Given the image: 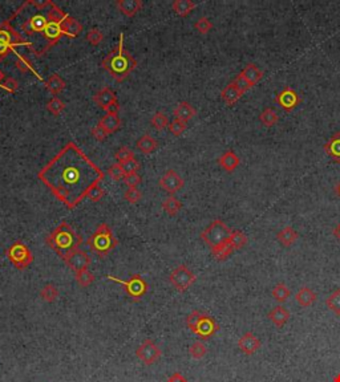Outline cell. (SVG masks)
<instances>
[{
	"instance_id": "3957f363",
	"label": "cell",
	"mask_w": 340,
	"mask_h": 382,
	"mask_svg": "<svg viewBox=\"0 0 340 382\" xmlns=\"http://www.w3.org/2000/svg\"><path fill=\"white\" fill-rule=\"evenodd\" d=\"M101 67L117 81H124L136 69L137 60L124 47V32L120 33L119 45L101 61Z\"/></svg>"
},
{
	"instance_id": "44dd1931",
	"label": "cell",
	"mask_w": 340,
	"mask_h": 382,
	"mask_svg": "<svg viewBox=\"0 0 340 382\" xmlns=\"http://www.w3.org/2000/svg\"><path fill=\"white\" fill-rule=\"evenodd\" d=\"M218 164H219V166L223 169V170L231 173V171H234L235 169L239 166L241 159H239V157H238V155L235 154L233 150H226L225 153L219 157Z\"/></svg>"
},
{
	"instance_id": "484cf974",
	"label": "cell",
	"mask_w": 340,
	"mask_h": 382,
	"mask_svg": "<svg viewBox=\"0 0 340 382\" xmlns=\"http://www.w3.org/2000/svg\"><path fill=\"white\" fill-rule=\"evenodd\" d=\"M241 74L243 76L244 78H246L247 81H249V84L251 85V88H253L255 84L259 83L260 78L263 77V72L260 71L259 68H258L255 64H253V63L247 64L246 67L242 69Z\"/></svg>"
},
{
	"instance_id": "52a82bcc",
	"label": "cell",
	"mask_w": 340,
	"mask_h": 382,
	"mask_svg": "<svg viewBox=\"0 0 340 382\" xmlns=\"http://www.w3.org/2000/svg\"><path fill=\"white\" fill-rule=\"evenodd\" d=\"M19 45H29L28 40H26L13 28L10 22H4L0 24V60L10 55L13 49Z\"/></svg>"
},
{
	"instance_id": "9c48e42d",
	"label": "cell",
	"mask_w": 340,
	"mask_h": 382,
	"mask_svg": "<svg viewBox=\"0 0 340 382\" xmlns=\"http://www.w3.org/2000/svg\"><path fill=\"white\" fill-rule=\"evenodd\" d=\"M106 279L120 284L126 292V295H128L133 301H140L141 297H144V296L146 295V292H148V283L145 282L144 277H142L141 275H138V273L132 275L129 280L117 279V277L112 276V275H106Z\"/></svg>"
},
{
	"instance_id": "7402d4cb",
	"label": "cell",
	"mask_w": 340,
	"mask_h": 382,
	"mask_svg": "<svg viewBox=\"0 0 340 382\" xmlns=\"http://www.w3.org/2000/svg\"><path fill=\"white\" fill-rule=\"evenodd\" d=\"M116 6L120 12L124 13L125 16L132 17L142 8V2L141 0H119Z\"/></svg>"
},
{
	"instance_id": "5b68a950",
	"label": "cell",
	"mask_w": 340,
	"mask_h": 382,
	"mask_svg": "<svg viewBox=\"0 0 340 382\" xmlns=\"http://www.w3.org/2000/svg\"><path fill=\"white\" fill-rule=\"evenodd\" d=\"M117 244L119 242L115 238L112 230L106 223L97 226L96 231L90 235L87 240V246L90 248V251H93L100 257H105L110 251L117 247Z\"/></svg>"
},
{
	"instance_id": "e575fe53",
	"label": "cell",
	"mask_w": 340,
	"mask_h": 382,
	"mask_svg": "<svg viewBox=\"0 0 340 382\" xmlns=\"http://www.w3.org/2000/svg\"><path fill=\"white\" fill-rule=\"evenodd\" d=\"M271 295H273V299L278 303H285L287 301L290 296H291V291L287 286H286L285 283H278L275 287L271 291Z\"/></svg>"
},
{
	"instance_id": "74e56055",
	"label": "cell",
	"mask_w": 340,
	"mask_h": 382,
	"mask_svg": "<svg viewBox=\"0 0 340 382\" xmlns=\"http://www.w3.org/2000/svg\"><path fill=\"white\" fill-rule=\"evenodd\" d=\"M326 305L336 316H340V289H336L326 299Z\"/></svg>"
},
{
	"instance_id": "d6986e66",
	"label": "cell",
	"mask_w": 340,
	"mask_h": 382,
	"mask_svg": "<svg viewBox=\"0 0 340 382\" xmlns=\"http://www.w3.org/2000/svg\"><path fill=\"white\" fill-rule=\"evenodd\" d=\"M93 101L97 106L103 108V109H106L110 104L117 101V96H116L115 90H112L110 88H103V89L99 90V92L95 94Z\"/></svg>"
},
{
	"instance_id": "ac0fdd59",
	"label": "cell",
	"mask_w": 340,
	"mask_h": 382,
	"mask_svg": "<svg viewBox=\"0 0 340 382\" xmlns=\"http://www.w3.org/2000/svg\"><path fill=\"white\" fill-rule=\"evenodd\" d=\"M324 151L332 161L340 164V132L334 133L327 139L324 144Z\"/></svg>"
},
{
	"instance_id": "f907efd6",
	"label": "cell",
	"mask_w": 340,
	"mask_h": 382,
	"mask_svg": "<svg viewBox=\"0 0 340 382\" xmlns=\"http://www.w3.org/2000/svg\"><path fill=\"white\" fill-rule=\"evenodd\" d=\"M108 174H109V177L112 178L113 180H124L125 178V173L122 170V166L120 164L112 165L109 167V170H108Z\"/></svg>"
},
{
	"instance_id": "d6a6232c",
	"label": "cell",
	"mask_w": 340,
	"mask_h": 382,
	"mask_svg": "<svg viewBox=\"0 0 340 382\" xmlns=\"http://www.w3.org/2000/svg\"><path fill=\"white\" fill-rule=\"evenodd\" d=\"M196 7L197 4L194 3V2H192V0H176V2H173V4H172V8H173L174 12L182 17L187 16Z\"/></svg>"
},
{
	"instance_id": "277c9868",
	"label": "cell",
	"mask_w": 340,
	"mask_h": 382,
	"mask_svg": "<svg viewBox=\"0 0 340 382\" xmlns=\"http://www.w3.org/2000/svg\"><path fill=\"white\" fill-rule=\"evenodd\" d=\"M45 243L49 248L55 251L61 259L65 260L74 251L80 250L83 239L68 223H61L51 234L47 235Z\"/></svg>"
},
{
	"instance_id": "1f68e13d",
	"label": "cell",
	"mask_w": 340,
	"mask_h": 382,
	"mask_svg": "<svg viewBox=\"0 0 340 382\" xmlns=\"http://www.w3.org/2000/svg\"><path fill=\"white\" fill-rule=\"evenodd\" d=\"M158 148V142L150 134H144L137 141V149L142 154H150Z\"/></svg>"
},
{
	"instance_id": "8d00e7d4",
	"label": "cell",
	"mask_w": 340,
	"mask_h": 382,
	"mask_svg": "<svg viewBox=\"0 0 340 382\" xmlns=\"http://www.w3.org/2000/svg\"><path fill=\"white\" fill-rule=\"evenodd\" d=\"M40 297H42L43 301L45 303H53L56 301V299L59 297V291L53 284H45L44 287L40 291Z\"/></svg>"
},
{
	"instance_id": "4dcf8cb0",
	"label": "cell",
	"mask_w": 340,
	"mask_h": 382,
	"mask_svg": "<svg viewBox=\"0 0 340 382\" xmlns=\"http://www.w3.org/2000/svg\"><path fill=\"white\" fill-rule=\"evenodd\" d=\"M233 251H235V250L233 248V246H231V243H230V239H229V240L225 242V243H222V244H219V246H217V247L212 248V255L215 260L223 262V260H226V259H228L231 254H233Z\"/></svg>"
},
{
	"instance_id": "ab89813d",
	"label": "cell",
	"mask_w": 340,
	"mask_h": 382,
	"mask_svg": "<svg viewBox=\"0 0 340 382\" xmlns=\"http://www.w3.org/2000/svg\"><path fill=\"white\" fill-rule=\"evenodd\" d=\"M206 353H207V348H206V345L202 343V341H194V343L190 345L189 354L193 357V358L199 360V358L205 357Z\"/></svg>"
},
{
	"instance_id": "e7e4bbea",
	"label": "cell",
	"mask_w": 340,
	"mask_h": 382,
	"mask_svg": "<svg viewBox=\"0 0 340 382\" xmlns=\"http://www.w3.org/2000/svg\"><path fill=\"white\" fill-rule=\"evenodd\" d=\"M0 24H2V23H0Z\"/></svg>"
},
{
	"instance_id": "11a10c76",
	"label": "cell",
	"mask_w": 340,
	"mask_h": 382,
	"mask_svg": "<svg viewBox=\"0 0 340 382\" xmlns=\"http://www.w3.org/2000/svg\"><path fill=\"white\" fill-rule=\"evenodd\" d=\"M121 166H122L124 173H125V177L126 175H130V174H137V171L140 170V164L136 161L135 158L130 159V161L125 162V164H122Z\"/></svg>"
},
{
	"instance_id": "30bf717a",
	"label": "cell",
	"mask_w": 340,
	"mask_h": 382,
	"mask_svg": "<svg viewBox=\"0 0 340 382\" xmlns=\"http://www.w3.org/2000/svg\"><path fill=\"white\" fill-rule=\"evenodd\" d=\"M7 259L12 263V266L16 270L23 271L28 268L33 262V254L28 248L27 244L23 243L22 240H16L10 247L6 250Z\"/></svg>"
},
{
	"instance_id": "4fadbf2b",
	"label": "cell",
	"mask_w": 340,
	"mask_h": 382,
	"mask_svg": "<svg viewBox=\"0 0 340 382\" xmlns=\"http://www.w3.org/2000/svg\"><path fill=\"white\" fill-rule=\"evenodd\" d=\"M275 101L279 104V106H282V109L285 112H291V110L295 109L299 104L302 103V98L292 88L286 87L276 94Z\"/></svg>"
},
{
	"instance_id": "f35d334b",
	"label": "cell",
	"mask_w": 340,
	"mask_h": 382,
	"mask_svg": "<svg viewBox=\"0 0 340 382\" xmlns=\"http://www.w3.org/2000/svg\"><path fill=\"white\" fill-rule=\"evenodd\" d=\"M278 114H276V112H274L271 108H266V109L263 110V112L260 113L259 114V121L262 122V125L265 126H274L278 122Z\"/></svg>"
},
{
	"instance_id": "603a6c76",
	"label": "cell",
	"mask_w": 340,
	"mask_h": 382,
	"mask_svg": "<svg viewBox=\"0 0 340 382\" xmlns=\"http://www.w3.org/2000/svg\"><path fill=\"white\" fill-rule=\"evenodd\" d=\"M173 114L176 117V119H180V121H183L187 124V121H190L193 117L196 116L197 112L192 106V104L182 101V103H180L176 106V109L173 110Z\"/></svg>"
},
{
	"instance_id": "94428289",
	"label": "cell",
	"mask_w": 340,
	"mask_h": 382,
	"mask_svg": "<svg viewBox=\"0 0 340 382\" xmlns=\"http://www.w3.org/2000/svg\"><path fill=\"white\" fill-rule=\"evenodd\" d=\"M332 234H334L335 238H336L337 240L340 242V223H339V225L336 226V227L334 228V231H332Z\"/></svg>"
},
{
	"instance_id": "5bb4252c",
	"label": "cell",
	"mask_w": 340,
	"mask_h": 382,
	"mask_svg": "<svg viewBox=\"0 0 340 382\" xmlns=\"http://www.w3.org/2000/svg\"><path fill=\"white\" fill-rule=\"evenodd\" d=\"M160 187L162 190H165L166 193L174 194L177 191H180L183 187V179L180 177V174L176 173L174 170H167L161 177Z\"/></svg>"
},
{
	"instance_id": "ffe728a7",
	"label": "cell",
	"mask_w": 340,
	"mask_h": 382,
	"mask_svg": "<svg viewBox=\"0 0 340 382\" xmlns=\"http://www.w3.org/2000/svg\"><path fill=\"white\" fill-rule=\"evenodd\" d=\"M269 318L275 327L283 328L290 320V312L282 305H278L269 312Z\"/></svg>"
},
{
	"instance_id": "7c38bea8",
	"label": "cell",
	"mask_w": 340,
	"mask_h": 382,
	"mask_svg": "<svg viewBox=\"0 0 340 382\" xmlns=\"http://www.w3.org/2000/svg\"><path fill=\"white\" fill-rule=\"evenodd\" d=\"M136 356L144 365L150 366L157 363L161 357V349L157 344L152 340H145L140 347L136 349Z\"/></svg>"
},
{
	"instance_id": "8992f818",
	"label": "cell",
	"mask_w": 340,
	"mask_h": 382,
	"mask_svg": "<svg viewBox=\"0 0 340 382\" xmlns=\"http://www.w3.org/2000/svg\"><path fill=\"white\" fill-rule=\"evenodd\" d=\"M186 325L190 331L202 340H207L214 336L219 329V325L215 323L212 316L206 315L201 311H193L186 317Z\"/></svg>"
},
{
	"instance_id": "91938a15",
	"label": "cell",
	"mask_w": 340,
	"mask_h": 382,
	"mask_svg": "<svg viewBox=\"0 0 340 382\" xmlns=\"http://www.w3.org/2000/svg\"><path fill=\"white\" fill-rule=\"evenodd\" d=\"M166 382H187V379L185 378V377H183L180 372H176V373H173L169 378H167Z\"/></svg>"
},
{
	"instance_id": "e0dca14e",
	"label": "cell",
	"mask_w": 340,
	"mask_h": 382,
	"mask_svg": "<svg viewBox=\"0 0 340 382\" xmlns=\"http://www.w3.org/2000/svg\"><path fill=\"white\" fill-rule=\"evenodd\" d=\"M63 36H65L64 29H63V23L49 20V23L45 27L44 32H43V37H44L45 42L48 43V47L56 44Z\"/></svg>"
},
{
	"instance_id": "7a4b0ae2",
	"label": "cell",
	"mask_w": 340,
	"mask_h": 382,
	"mask_svg": "<svg viewBox=\"0 0 340 382\" xmlns=\"http://www.w3.org/2000/svg\"><path fill=\"white\" fill-rule=\"evenodd\" d=\"M49 8H47V10L37 8L32 3V0H28L26 3H23V6L15 12V15H13L11 20H16L17 26H19L20 35L27 40V37L43 35L45 27L49 23Z\"/></svg>"
},
{
	"instance_id": "f5cc1de1",
	"label": "cell",
	"mask_w": 340,
	"mask_h": 382,
	"mask_svg": "<svg viewBox=\"0 0 340 382\" xmlns=\"http://www.w3.org/2000/svg\"><path fill=\"white\" fill-rule=\"evenodd\" d=\"M104 194L105 193H104L103 187L100 186V185H96V186H93L89 190V191H88L87 198L90 200V202H99V200L104 196Z\"/></svg>"
},
{
	"instance_id": "bcb514c9",
	"label": "cell",
	"mask_w": 340,
	"mask_h": 382,
	"mask_svg": "<svg viewBox=\"0 0 340 382\" xmlns=\"http://www.w3.org/2000/svg\"><path fill=\"white\" fill-rule=\"evenodd\" d=\"M194 28H196L201 35H206V33H209L213 29V23L206 16H202L197 20L196 24H194Z\"/></svg>"
},
{
	"instance_id": "6f0895ef",
	"label": "cell",
	"mask_w": 340,
	"mask_h": 382,
	"mask_svg": "<svg viewBox=\"0 0 340 382\" xmlns=\"http://www.w3.org/2000/svg\"><path fill=\"white\" fill-rule=\"evenodd\" d=\"M124 182L129 189H137L138 185L141 183V177L138 174H130V175H126L124 178Z\"/></svg>"
},
{
	"instance_id": "d4e9b609",
	"label": "cell",
	"mask_w": 340,
	"mask_h": 382,
	"mask_svg": "<svg viewBox=\"0 0 340 382\" xmlns=\"http://www.w3.org/2000/svg\"><path fill=\"white\" fill-rule=\"evenodd\" d=\"M295 300L300 307L308 308V307H311L316 301V293L311 288H308V287H302L295 295Z\"/></svg>"
},
{
	"instance_id": "4316f807",
	"label": "cell",
	"mask_w": 340,
	"mask_h": 382,
	"mask_svg": "<svg viewBox=\"0 0 340 382\" xmlns=\"http://www.w3.org/2000/svg\"><path fill=\"white\" fill-rule=\"evenodd\" d=\"M63 29H64V33L67 37H71L74 39L77 36H80V33L83 32V26L80 24V22H77L73 17L68 16L67 19L63 23Z\"/></svg>"
},
{
	"instance_id": "6da1fadb",
	"label": "cell",
	"mask_w": 340,
	"mask_h": 382,
	"mask_svg": "<svg viewBox=\"0 0 340 382\" xmlns=\"http://www.w3.org/2000/svg\"><path fill=\"white\" fill-rule=\"evenodd\" d=\"M39 179L68 209H74L104 173L74 142H68L37 174Z\"/></svg>"
},
{
	"instance_id": "7dc6e473",
	"label": "cell",
	"mask_w": 340,
	"mask_h": 382,
	"mask_svg": "<svg viewBox=\"0 0 340 382\" xmlns=\"http://www.w3.org/2000/svg\"><path fill=\"white\" fill-rule=\"evenodd\" d=\"M104 40L103 32L100 31L99 28H92L87 32V42L93 47H97L99 44H101V42Z\"/></svg>"
},
{
	"instance_id": "816d5d0a",
	"label": "cell",
	"mask_w": 340,
	"mask_h": 382,
	"mask_svg": "<svg viewBox=\"0 0 340 382\" xmlns=\"http://www.w3.org/2000/svg\"><path fill=\"white\" fill-rule=\"evenodd\" d=\"M231 83L234 84L235 88H237V89L239 90V92H241L242 94H244V92H247V90H249L251 88V85H250V84H249V81H247L246 78H244L241 73L238 74L237 77H235L234 80L231 81Z\"/></svg>"
},
{
	"instance_id": "ba28073f",
	"label": "cell",
	"mask_w": 340,
	"mask_h": 382,
	"mask_svg": "<svg viewBox=\"0 0 340 382\" xmlns=\"http://www.w3.org/2000/svg\"><path fill=\"white\" fill-rule=\"evenodd\" d=\"M231 234L233 231L230 230L228 225H226L225 222L221 220V219H215L213 220L207 227L201 232V239L207 244L210 250L219 244L225 243L230 239Z\"/></svg>"
},
{
	"instance_id": "d590c367",
	"label": "cell",
	"mask_w": 340,
	"mask_h": 382,
	"mask_svg": "<svg viewBox=\"0 0 340 382\" xmlns=\"http://www.w3.org/2000/svg\"><path fill=\"white\" fill-rule=\"evenodd\" d=\"M162 209H164V211L166 212L169 216H174L181 211V209H182V203L177 199V198L170 195L162 202Z\"/></svg>"
},
{
	"instance_id": "db71d44e",
	"label": "cell",
	"mask_w": 340,
	"mask_h": 382,
	"mask_svg": "<svg viewBox=\"0 0 340 382\" xmlns=\"http://www.w3.org/2000/svg\"><path fill=\"white\" fill-rule=\"evenodd\" d=\"M124 199L128 203H130V205H135V203H137L138 200L141 199V193L137 189H128L124 194Z\"/></svg>"
},
{
	"instance_id": "cb8c5ba5",
	"label": "cell",
	"mask_w": 340,
	"mask_h": 382,
	"mask_svg": "<svg viewBox=\"0 0 340 382\" xmlns=\"http://www.w3.org/2000/svg\"><path fill=\"white\" fill-rule=\"evenodd\" d=\"M298 231H295L291 226H286L285 228H282V230L276 234V240L279 242L283 247H290V246H292V244L298 240Z\"/></svg>"
},
{
	"instance_id": "c3c4849f",
	"label": "cell",
	"mask_w": 340,
	"mask_h": 382,
	"mask_svg": "<svg viewBox=\"0 0 340 382\" xmlns=\"http://www.w3.org/2000/svg\"><path fill=\"white\" fill-rule=\"evenodd\" d=\"M167 128H169V130H170V133H172V134L176 135V137H178V135H181L183 132H185V130H186V122L180 121V119L174 118L173 121L170 122Z\"/></svg>"
},
{
	"instance_id": "60d3db41",
	"label": "cell",
	"mask_w": 340,
	"mask_h": 382,
	"mask_svg": "<svg viewBox=\"0 0 340 382\" xmlns=\"http://www.w3.org/2000/svg\"><path fill=\"white\" fill-rule=\"evenodd\" d=\"M76 282L77 284L80 287H83V288H85V287H89L92 283L96 280V277H95V275L92 272H90L89 270H84V271H80V272H77L76 273Z\"/></svg>"
},
{
	"instance_id": "f6af8a7d",
	"label": "cell",
	"mask_w": 340,
	"mask_h": 382,
	"mask_svg": "<svg viewBox=\"0 0 340 382\" xmlns=\"http://www.w3.org/2000/svg\"><path fill=\"white\" fill-rule=\"evenodd\" d=\"M115 157L116 159H117V164L122 165L125 164V162L130 161V159H133V158H135V153H133L128 146H122V148H120L119 150H117Z\"/></svg>"
},
{
	"instance_id": "f1b7e54d",
	"label": "cell",
	"mask_w": 340,
	"mask_h": 382,
	"mask_svg": "<svg viewBox=\"0 0 340 382\" xmlns=\"http://www.w3.org/2000/svg\"><path fill=\"white\" fill-rule=\"evenodd\" d=\"M242 96H243V94H242L241 92L235 88V85L233 83L229 84L228 87H226L225 89L221 92L222 100L225 101L226 105H229V106L234 105V104L237 103V101L239 100Z\"/></svg>"
},
{
	"instance_id": "2e32d148",
	"label": "cell",
	"mask_w": 340,
	"mask_h": 382,
	"mask_svg": "<svg viewBox=\"0 0 340 382\" xmlns=\"http://www.w3.org/2000/svg\"><path fill=\"white\" fill-rule=\"evenodd\" d=\"M238 348L242 353L246 356H253L260 348V340L251 332H246L239 340H238Z\"/></svg>"
},
{
	"instance_id": "6125c7cd",
	"label": "cell",
	"mask_w": 340,
	"mask_h": 382,
	"mask_svg": "<svg viewBox=\"0 0 340 382\" xmlns=\"http://www.w3.org/2000/svg\"><path fill=\"white\" fill-rule=\"evenodd\" d=\"M335 193H336V195L340 198V180H339V182H337L336 187H335Z\"/></svg>"
},
{
	"instance_id": "836d02e7",
	"label": "cell",
	"mask_w": 340,
	"mask_h": 382,
	"mask_svg": "<svg viewBox=\"0 0 340 382\" xmlns=\"http://www.w3.org/2000/svg\"><path fill=\"white\" fill-rule=\"evenodd\" d=\"M15 67H16L20 72H23V73H32L33 76H36V77L39 78V80H43V78L40 77V74L36 72L35 67H33V64L31 63V60H29L28 57H26V56H17V57L15 58Z\"/></svg>"
},
{
	"instance_id": "7bdbcfd3",
	"label": "cell",
	"mask_w": 340,
	"mask_h": 382,
	"mask_svg": "<svg viewBox=\"0 0 340 382\" xmlns=\"http://www.w3.org/2000/svg\"><path fill=\"white\" fill-rule=\"evenodd\" d=\"M150 124L154 129H157V130H162V129L169 126L170 122H169V119H167L166 114H164V113H161V112H157V113H154L153 117H152Z\"/></svg>"
},
{
	"instance_id": "680465c9",
	"label": "cell",
	"mask_w": 340,
	"mask_h": 382,
	"mask_svg": "<svg viewBox=\"0 0 340 382\" xmlns=\"http://www.w3.org/2000/svg\"><path fill=\"white\" fill-rule=\"evenodd\" d=\"M106 112V114H112V116H119L120 112V104L119 101H116V103L110 104L106 109H104Z\"/></svg>"
},
{
	"instance_id": "8fae6325",
	"label": "cell",
	"mask_w": 340,
	"mask_h": 382,
	"mask_svg": "<svg viewBox=\"0 0 340 382\" xmlns=\"http://www.w3.org/2000/svg\"><path fill=\"white\" fill-rule=\"evenodd\" d=\"M197 276L192 271L187 268L185 264H181L176 268V270L172 271L169 276L170 284L174 287L176 291L178 292H185L186 289H189L190 287L196 283Z\"/></svg>"
},
{
	"instance_id": "b9f144b4",
	"label": "cell",
	"mask_w": 340,
	"mask_h": 382,
	"mask_svg": "<svg viewBox=\"0 0 340 382\" xmlns=\"http://www.w3.org/2000/svg\"><path fill=\"white\" fill-rule=\"evenodd\" d=\"M230 243L234 250H241L247 244V236L239 230H235L230 236Z\"/></svg>"
},
{
	"instance_id": "f546056e",
	"label": "cell",
	"mask_w": 340,
	"mask_h": 382,
	"mask_svg": "<svg viewBox=\"0 0 340 382\" xmlns=\"http://www.w3.org/2000/svg\"><path fill=\"white\" fill-rule=\"evenodd\" d=\"M45 88L48 92H51L55 97H58V94H60L63 90L65 89V81L59 76L58 73H53L51 77L47 80L45 83Z\"/></svg>"
},
{
	"instance_id": "be15d7a7",
	"label": "cell",
	"mask_w": 340,
	"mask_h": 382,
	"mask_svg": "<svg viewBox=\"0 0 340 382\" xmlns=\"http://www.w3.org/2000/svg\"><path fill=\"white\" fill-rule=\"evenodd\" d=\"M4 78H6V76H4V74H3V72L0 71V84H2V81H3Z\"/></svg>"
},
{
	"instance_id": "83f0119b",
	"label": "cell",
	"mask_w": 340,
	"mask_h": 382,
	"mask_svg": "<svg viewBox=\"0 0 340 382\" xmlns=\"http://www.w3.org/2000/svg\"><path fill=\"white\" fill-rule=\"evenodd\" d=\"M99 125L101 128H104L106 132L112 134L116 133L121 128V119L119 116H112V114H105L104 117H101V119L99 121Z\"/></svg>"
},
{
	"instance_id": "9f6ffc18",
	"label": "cell",
	"mask_w": 340,
	"mask_h": 382,
	"mask_svg": "<svg viewBox=\"0 0 340 382\" xmlns=\"http://www.w3.org/2000/svg\"><path fill=\"white\" fill-rule=\"evenodd\" d=\"M90 133H92V137H93L95 139H97V141H105L106 137L109 135V133L106 132L104 128H101L99 124H97V125L92 129V132Z\"/></svg>"
},
{
	"instance_id": "ee69618b",
	"label": "cell",
	"mask_w": 340,
	"mask_h": 382,
	"mask_svg": "<svg viewBox=\"0 0 340 382\" xmlns=\"http://www.w3.org/2000/svg\"><path fill=\"white\" fill-rule=\"evenodd\" d=\"M64 109L65 104L63 103V100L59 98V97H53V98L47 104V110H48L51 114H53V116H59L60 113H63Z\"/></svg>"
},
{
	"instance_id": "9a60e30c",
	"label": "cell",
	"mask_w": 340,
	"mask_h": 382,
	"mask_svg": "<svg viewBox=\"0 0 340 382\" xmlns=\"http://www.w3.org/2000/svg\"><path fill=\"white\" fill-rule=\"evenodd\" d=\"M65 263H67V266L69 267L74 273H77L80 272V271L88 270V267H89L90 264V257L85 251L77 250L65 259Z\"/></svg>"
},
{
	"instance_id": "681fc988",
	"label": "cell",
	"mask_w": 340,
	"mask_h": 382,
	"mask_svg": "<svg viewBox=\"0 0 340 382\" xmlns=\"http://www.w3.org/2000/svg\"><path fill=\"white\" fill-rule=\"evenodd\" d=\"M0 88L6 90L7 93H15L19 89V81L15 80L13 77H6L0 84Z\"/></svg>"
}]
</instances>
